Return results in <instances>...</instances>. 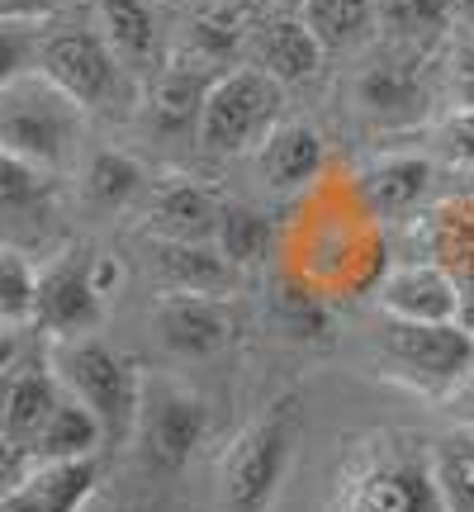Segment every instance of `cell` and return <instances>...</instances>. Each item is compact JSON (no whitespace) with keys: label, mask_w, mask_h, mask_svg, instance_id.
<instances>
[{"label":"cell","mask_w":474,"mask_h":512,"mask_svg":"<svg viewBox=\"0 0 474 512\" xmlns=\"http://www.w3.org/2000/svg\"><path fill=\"white\" fill-rule=\"evenodd\" d=\"M209 403L171 375H147L143 413L124 446V489L119 512H171L190 460L209 441Z\"/></svg>","instance_id":"6da1fadb"},{"label":"cell","mask_w":474,"mask_h":512,"mask_svg":"<svg viewBox=\"0 0 474 512\" xmlns=\"http://www.w3.org/2000/svg\"><path fill=\"white\" fill-rule=\"evenodd\" d=\"M323 512H451L437 484V441L380 427L342 451Z\"/></svg>","instance_id":"7a4b0ae2"},{"label":"cell","mask_w":474,"mask_h":512,"mask_svg":"<svg viewBox=\"0 0 474 512\" xmlns=\"http://www.w3.org/2000/svg\"><path fill=\"white\" fill-rule=\"evenodd\" d=\"M299 437H304V394L290 389L223 441L219 460H214L209 512H271L294 470Z\"/></svg>","instance_id":"3957f363"},{"label":"cell","mask_w":474,"mask_h":512,"mask_svg":"<svg viewBox=\"0 0 474 512\" xmlns=\"http://www.w3.org/2000/svg\"><path fill=\"white\" fill-rule=\"evenodd\" d=\"M53 366L67 384V394L91 408L105 422V451H124L133 441L138 413H143V384L147 370H138L133 356L114 351L100 337H76V342H57Z\"/></svg>","instance_id":"277c9868"},{"label":"cell","mask_w":474,"mask_h":512,"mask_svg":"<svg viewBox=\"0 0 474 512\" xmlns=\"http://www.w3.org/2000/svg\"><path fill=\"white\" fill-rule=\"evenodd\" d=\"M81 133V105L67 91H57L48 76H15L0 81V143L10 157L57 171L72 157V143Z\"/></svg>","instance_id":"5b68a950"},{"label":"cell","mask_w":474,"mask_h":512,"mask_svg":"<svg viewBox=\"0 0 474 512\" xmlns=\"http://www.w3.org/2000/svg\"><path fill=\"white\" fill-rule=\"evenodd\" d=\"M285 124V86L261 67H233L219 72L204 95L200 147L214 157H242L261 152V143Z\"/></svg>","instance_id":"8992f818"},{"label":"cell","mask_w":474,"mask_h":512,"mask_svg":"<svg viewBox=\"0 0 474 512\" xmlns=\"http://www.w3.org/2000/svg\"><path fill=\"white\" fill-rule=\"evenodd\" d=\"M375 351L389 380L418 389L427 399H446L474 370V332L465 323H399L384 318Z\"/></svg>","instance_id":"52a82bcc"},{"label":"cell","mask_w":474,"mask_h":512,"mask_svg":"<svg viewBox=\"0 0 474 512\" xmlns=\"http://www.w3.org/2000/svg\"><path fill=\"white\" fill-rule=\"evenodd\" d=\"M38 76L67 91L81 110H114L128 100V67L110 38L86 24H53L38 34Z\"/></svg>","instance_id":"ba28073f"},{"label":"cell","mask_w":474,"mask_h":512,"mask_svg":"<svg viewBox=\"0 0 474 512\" xmlns=\"http://www.w3.org/2000/svg\"><path fill=\"white\" fill-rule=\"evenodd\" d=\"M67 384L53 356H15L5 351V399H0V451H5V489H15L34 470V441L53 422Z\"/></svg>","instance_id":"9c48e42d"},{"label":"cell","mask_w":474,"mask_h":512,"mask_svg":"<svg viewBox=\"0 0 474 512\" xmlns=\"http://www.w3.org/2000/svg\"><path fill=\"white\" fill-rule=\"evenodd\" d=\"M351 100L356 110L375 128H413L427 119L432 105V86L422 72V48L418 43H394L365 62L356 81H351Z\"/></svg>","instance_id":"30bf717a"},{"label":"cell","mask_w":474,"mask_h":512,"mask_svg":"<svg viewBox=\"0 0 474 512\" xmlns=\"http://www.w3.org/2000/svg\"><path fill=\"white\" fill-rule=\"evenodd\" d=\"M157 337L181 361H214L237 342V309L228 294H185L162 290L152 304Z\"/></svg>","instance_id":"8fae6325"},{"label":"cell","mask_w":474,"mask_h":512,"mask_svg":"<svg viewBox=\"0 0 474 512\" xmlns=\"http://www.w3.org/2000/svg\"><path fill=\"white\" fill-rule=\"evenodd\" d=\"M100 323H105V294L95 290L91 261L62 256L38 275L34 328H43L53 342H76V337H95Z\"/></svg>","instance_id":"7c38bea8"},{"label":"cell","mask_w":474,"mask_h":512,"mask_svg":"<svg viewBox=\"0 0 474 512\" xmlns=\"http://www.w3.org/2000/svg\"><path fill=\"white\" fill-rule=\"evenodd\" d=\"M375 304L399 323H460V290L437 261H403L380 275Z\"/></svg>","instance_id":"4fadbf2b"},{"label":"cell","mask_w":474,"mask_h":512,"mask_svg":"<svg viewBox=\"0 0 474 512\" xmlns=\"http://www.w3.org/2000/svg\"><path fill=\"white\" fill-rule=\"evenodd\" d=\"M422 247L427 261L456 280L460 290V323L474 332V195L460 190L456 200H441L422 219Z\"/></svg>","instance_id":"5bb4252c"},{"label":"cell","mask_w":474,"mask_h":512,"mask_svg":"<svg viewBox=\"0 0 474 512\" xmlns=\"http://www.w3.org/2000/svg\"><path fill=\"white\" fill-rule=\"evenodd\" d=\"M214 86L209 67L200 62H171L157 67L152 81L143 91V124L157 138H200V114H204V95Z\"/></svg>","instance_id":"9a60e30c"},{"label":"cell","mask_w":474,"mask_h":512,"mask_svg":"<svg viewBox=\"0 0 474 512\" xmlns=\"http://www.w3.org/2000/svg\"><path fill=\"white\" fill-rule=\"evenodd\" d=\"M247 53H252V67H261L266 76H275L280 86H304V81L318 76L328 48L313 38V29L304 24V15L280 10V15H266L252 34H247Z\"/></svg>","instance_id":"2e32d148"},{"label":"cell","mask_w":474,"mask_h":512,"mask_svg":"<svg viewBox=\"0 0 474 512\" xmlns=\"http://www.w3.org/2000/svg\"><path fill=\"white\" fill-rule=\"evenodd\" d=\"M100 489V456L34 465L24 484L0 494V512H81Z\"/></svg>","instance_id":"e0dca14e"},{"label":"cell","mask_w":474,"mask_h":512,"mask_svg":"<svg viewBox=\"0 0 474 512\" xmlns=\"http://www.w3.org/2000/svg\"><path fill=\"white\" fill-rule=\"evenodd\" d=\"M219 214H223V204H214V195H209L204 185L185 181V176H171V181L152 185V200H147V238L214 242Z\"/></svg>","instance_id":"ac0fdd59"},{"label":"cell","mask_w":474,"mask_h":512,"mask_svg":"<svg viewBox=\"0 0 474 512\" xmlns=\"http://www.w3.org/2000/svg\"><path fill=\"white\" fill-rule=\"evenodd\" d=\"M432 190V162L418 157V152H389V157H375L356 176V195L365 200L370 214H384V219H403L413 214Z\"/></svg>","instance_id":"d6986e66"},{"label":"cell","mask_w":474,"mask_h":512,"mask_svg":"<svg viewBox=\"0 0 474 512\" xmlns=\"http://www.w3.org/2000/svg\"><path fill=\"white\" fill-rule=\"evenodd\" d=\"M256 171L271 190H304L323 171V138L304 119H285L256 152Z\"/></svg>","instance_id":"ffe728a7"},{"label":"cell","mask_w":474,"mask_h":512,"mask_svg":"<svg viewBox=\"0 0 474 512\" xmlns=\"http://www.w3.org/2000/svg\"><path fill=\"white\" fill-rule=\"evenodd\" d=\"M152 266L166 290L185 294H228L233 285V261L219 252V242H166L152 238Z\"/></svg>","instance_id":"44dd1931"},{"label":"cell","mask_w":474,"mask_h":512,"mask_svg":"<svg viewBox=\"0 0 474 512\" xmlns=\"http://www.w3.org/2000/svg\"><path fill=\"white\" fill-rule=\"evenodd\" d=\"M100 34L110 38L128 72H157V53H162V34H157V15L147 0H100Z\"/></svg>","instance_id":"7402d4cb"},{"label":"cell","mask_w":474,"mask_h":512,"mask_svg":"<svg viewBox=\"0 0 474 512\" xmlns=\"http://www.w3.org/2000/svg\"><path fill=\"white\" fill-rule=\"evenodd\" d=\"M105 451V422L95 418L86 403L67 394L57 403L53 422L43 427V437L34 441V465H53V460H86Z\"/></svg>","instance_id":"603a6c76"},{"label":"cell","mask_w":474,"mask_h":512,"mask_svg":"<svg viewBox=\"0 0 474 512\" xmlns=\"http://www.w3.org/2000/svg\"><path fill=\"white\" fill-rule=\"evenodd\" d=\"M299 15L328 53H347V48H356V43L375 34L380 0H309Z\"/></svg>","instance_id":"cb8c5ba5"},{"label":"cell","mask_w":474,"mask_h":512,"mask_svg":"<svg viewBox=\"0 0 474 512\" xmlns=\"http://www.w3.org/2000/svg\"><path fill=\"white\" fill-rule=\"evenodd\" d=\"M147 185V171L138 157H128V152H95L86 171H81V195L91 204L95 214H114V209H124L128 200H138Z\"/></svg>","instance_id":"d4e9b609"},{"label":"cell","mask_w":474,"mask_h":512,"mask_svg":"<svg viewBox=\"0 0 474 512\" xmlns=\"http://www.w3.org/2000/svg\"><path fill=\"white\" fill-rule=\"evenodd\" d=\"M456 0H380V24L394 43H432L451 24Z\"/></svg>","instance_id":"484cf974"},{"label":"cell","mask_w":474,"mask_h":512,"mask_svg":"<svg viewBox=\"0 0 474 512\" xmlns=\"http://www.w3.org/2000/svg\"><path fill=\"white\" fill-rule=\"evenodd\" d=\"M38 275L29 266V256L19 252L15 242L0 252V318L5 328L19 332L24 323H34V309H38Z\"/></svg>","instance_id":"4316f807"},{"label":"cell","mask_w":474,"mask_h":512,"mask_svg":"<svg viewBox=\"0 0 474 512\" xmlns=\"http://www.w3.org/2000/svg\"><path fill=\"white\" fill-rule=\"evenodd\" d=\"M219 252L233 261V266H256L266 256V242H271V223L261 219L256 209H242V204H223L219 214Z\"/></svg>","instance_id":"83f0119b"},{"label":"cell","mask_w":474,"mask_h":512,"mask_svg":"<svg viewBox=\"0 0 474 512\" xmlns=\"http://www.w3.org/2000/svg\"><path fill=\"white\" fill-rule=\"evenodd\" d=\"M437 484L451 512H474V441H437Z\"/></svg>","instance_id":"f1b7e54d"},{"label":"cell","mask_w":474,"mask_h":512,"mask_svg":"<svg viewBox=\"0 0 474 512\" xmlns=\"http://www.w3.org/2000/svg\"><path fill=\"white\" fill-rule=\"evenodd\" d=\"M275 318L290 337H309V342H328V309L309 285H285L275 294Z\"/></svg>","instance_id":"f546056e"},{"label":"cell","mask_w":474,"mask_h":512,"mask_svg":"<svg viewBox=\"0 0 474 512\" xmlns=\"http://www.w3.org/2000/svg\"><path fill=\"white\" fill-rule=\"evenodd\" d=\"M437 72H441V86H446V100H451V114H470L474 110V38L446 48Z\"/></svg>","instance_id":"4dcf8cb0"},{"label":"cell","mask_w":474,"mask_h":512,"mask_svg":"<svg viewBox=\"0 0 474 512\" xmlns=\"http://www.w3.org/2000/svg\"><path fill=\"white\" fill-rule=\"evenodd\" d=\"M76 0H0V19H29V24H43V19L72 10Z\"/></svg>","instance_id":"1f68e13d"},{"label":"cell","mask_w":474,"mask_h":512,"mask_svg":"<svg viewBox=\"0 0 474 512\" xmlns=\"http://www.w3.org/2000/svg\"><path fill=\"white\" fill-rule=\"evenodd\" d=\"M441 413L456 422L460 432H470L474 427V370L451 389V394H446V399H441Z\"/></svg>","instance_id":"d6a6232c"},{"label":"cell","mask_w":474,"mask_h":512,"mask_svg":"<svg viewBox=\"0 0 474 512\" xmlns=\"http://www.w3.org/2000/svg\"><path fill=\"white\" fill-rule=\"evenodd\" d=\"M91 280H95V290L110 299V294L119 290V280H124V266H119L110 252H105V256H91Z\"/></svg>","instance_id":"836d02e7"},{"label":"cell","mask_w":474,"mask_h":512,"mask_svg":"<svg viewBox=\"0 0 474 512\" xmlns=\"http://www.w3.org/2000/svg\"><path fill=\"white\" fill-rule=\"evenodd\" d=\"M223 5H233L242 15H256V10H266V0H223Z\"/></svg>","instance_id":"e575fe53"},{"label":"cell","mask_w":474,"mask_h":512,"mask_svg":"<svg viewBox=\"0 0 474 512\" xmlns=\"http://www.w3.org/2000/svg\"><path fill=\"white\" fill-rule=\"evenodd\" d=\"M456 15L460 19H474V0H456Z\"/></svg>","instance_id":"d590c367"},{"label":"cell","mask_w":474,"mask_h":512,"mask_svg":"<svg viewBox=\"0 0 474 512\" xmlns=\"http://www.w3.org/2000/svg\"><path fill=\"white\" fill-rule=\"evenodd\" d=\"M275 5H280V10H294V15H299V10H304L309 0H275Z\"/></svg>","instance_id":"8d00e7d4"},{"label":"cell","mask_w":474,"mask_h":512,"mask_svg":"<svg viewBox=\"0 0 474 512\" xmlns=\"http://www.w3.org/2000/svg\"><path fill=\"white\" fill-rule=\"evenodd\" d=\"M465 190H470V195H474V171H470V185H465Z\"/></svg>","instance_id":"74e56055"},{"label":"cell","mask_w":474,"mask_h":512,"mask_svg":"<svg viewBox=\"0 0 474 512\" xmlns=\"http://www.w3.org/2000/svg\"><path fill=\"white\" fill-rule=\"evenodd\" d=\"M465 437H470V441H474V427H470V432H465Z\"/></svg>","instance_id":"f35d334b"}]
</instances>
